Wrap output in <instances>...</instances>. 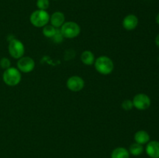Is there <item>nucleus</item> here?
Instances as JSON below:
<instances>
[{"mask_svg":"<svg viewBox=\"0 0 159 158\" xmlns=\"http://www.w3.org/2000/svg\"><path fill=\"white\" fill-rule=\"evenodd\" d=\"M21 78L22 75L20 71L17 68L12 67L5 70L2 74L3 81L9 86H16L19 85Z\"/></svg>","mask_w":159,"mask_h":158,"instance_id":"3","label":"nucleus"},{"mask_svg":"<svg viewBox=\"0 0 159 158\" xmlns=\"http://www.w3.org/2000/svg\"><path fill=\"white\" fill-rule=\"evenodd\" d=\"M50 1L49 0H37V6L38 9L41 10H47L49 8Z\"/></svg>","mask_w":159,"mask_h":158,"instance_id":"17","label":"nucleus"},{"mask_svg":"<svg viewBox=\"0 0 159 158\" xmlns=\"http://www.w3.org/2000/svg\"><path fill=\"white\" fill-rule=\"evenodd\" d=\"M128 151L130 154L133 155V156H140L143 153V151H144V147H143V145H141V144L134 143H132L130 146Z\"/></svg>","mask_w":159,"mask_h":158,"instance_id":"15","label":"nucleus"},{"mask_svg":"<svg viewBox=\"0 0 159 158\" xmlns=\"http://www.w3.org/2000/svg\"><path fill=\"white\" fill-rule=\"evenodd\" d=\"M50 22H51V25L57 29L59 27H61L62 25L65 23V16L63 12L57 11L50 15Z\"/></svg>","mask_w":159,"mask_h":158,"instance_id":"11","label":"nucleus"},{"mask_svg":"<svg viewBox=\"0 0 159 158\" xmlns=\"http://www.w3.org/2000/svg\"><path fill=\"white\" fill-rule=\"evenodd\" d=\"M9 54L12 58L20 59L23 57L25 53V47L23 43L17 39H12L9 41L8 46Z\"/></svg>","mask_w":159,"mask_h":158,"instance_id":"5","label":"nucleus"},{"mask_svg":"<svg viewBox=\"0 0 159 158\" xmlns=\"http://www.w3.org/2000/svg\"><path fill=\"white\" fill-rule=\"evenodd\" d=\"M121 107H122L125 111H130V110H131L132 108H134L133 102H132L131 100H129V99L124 100V102H122Z\"/></svg>","mask_w":159,"mask_h":158,"instance_id":"19","label":"nucleus"},{"mask_svg":"<svg viewBox=\"0 0 159 158\" xmlns=\"http://www.w3.org/2000/svg\"><path fill=\"white\" fill-rule=\"evenodd\" d=\"M57 29L53 26L52 25H48L47 24L43 27V34L44 37H48V38H53L54 35L57 33Z\"/></svg>","mask_w":159,"mask_h":158,"instance_id":"16","label":"nucleus"},{"mask_svg":"<svg viewBox=\"0 0 159 158\" xmlns=\"http://www.w3.org/2000/svg\"><path fill=\"white\" fill-rule=\"evenodd\" d=\"M155 44H156V46L159 48V34L157 36L156 38H155Z\"/></svg>","mask_w":159,"mask_h":158,"instance_id":"21","label":"nucleus"},{"mask_svg":"<svg viewBox=\"0 0 159 158\" xmlns=\"http://www.w3.org/2000/svg\"><path fill=\"white\" fill-rule=\"evenodd\" d=\"M111 158H130V153L125 147H116L112 152Z\"/></svg>","mask_w":159,"mask_h":158,"instance_id":"13","label":"nucleus"},{"mask_svg":"<svg viewBox=\"0 0 159 158\" xmlns=\"http://www.w3.org/2000/svg\"><path fill=\"white\" fill-rule=\"evenodd\" d=\"M155 20H156V23L159 25V13H158V15H156V18H155Z\"/></svg>","mask_w":159,"mask_h":158,"instance_id":"22","label":"nucleus"},{"mask_svg":"<svg viewBox=\"0 0 159 158\" xmlns=\"http://www.w3.org/2000/svg\"><path fill=\"white\" fill-rule=\"evenodd\" d=\"M134 107L138 110H145L148 108L151 105V99L148 95L143 93L136 94L134 97L133 100Z\"/></svg>","mask_w":159,"mask_h":158,"instance_id":"6","label":"nucleus"},{"mask_svg":"<svg viewBox=\"0 0 159 158\" xmlns=\"http://www.w3.org/2000/svg\"><path fill=\"white\" fill-rule=\"evenodd\" d=\"M63 38H64V37H63V36H62L61 31L57 29V33H56L55 35L53 37L52 39L54 40V41L56 42V43H60V42H61L62 40H63Z\"/></svg>","mask_w":159,"mask_h":158,"instance_id":"20","label":"nucleus"},{"mask_svg":"<svg viewBox=\"0 0 159 158\" xmlns=\"http://www.w3.org/2000/svg\"><path fill=\"white\" fill-rule=\"evenodd\" d=\"M64 38L73 39L77 37L81 32V27L77 23L73 21L65 22L60 29Z\"/></svg>","mask_w":159,"mask_h":158,"instance_id":"4","label":"nucleus"},{"mask_svg":"<svg viewBox=\"0 0 159 158\" xmlns=\"http://www.w3.org/2000/svg\"><path fill=\"white\" fill-rule=\"evenodd\" d=\"M95 56L93 52L89 50H85L81 55V60L85 65H92L95 62Z\"/></svg>","mask_w":159,"mask_h":158,"instance_id":"14","label":"nucleus"},{"mask_svg":"<svg viewBox=\"0 0 159 158\" xmlns=\"http://www.w3.org/2000/svg\"><path fill=\"white\" fill-rule=\"evenodd\" d=\"M134 140L135 143L144 145L147 144L150 141V136L148 132L144 130H139L134 134Z\"/></svg>","mask_w":159,"mask_h":158,"instance_id":"12","label":"nucleus"},{"mask_svg":"<svg viewBox=\"0 0 159 158\" xmlns=\"http://www.w3.org/2000/svg\"><path fill=\"white\" fill-rule=\"evenodd\" d=\"M35 68V61L30 57H22L17 61V69L23 73H30Z\"/></svg>","mask_w":159,"mask_h":158,"instance_id":"7","label":"nucleus"},{"mask_svg":"<svg viewBox=\"0 0 159 158\" xmlns=\"http://www.w3.org/2000/svg\"><path fill=\"white\" fill-rule=\"evenodd\" d=\"M145 150L151 158H159V142L156 140L149 141L146 146Z\"/></svg>","mask_w":159,"mask_h":158,"instance_id":"10","label":"nucleus"},{"mask_svg":"<svg viewBox=\"0 0 159 158\" xmlns=\"http://www.w3.org/2000/svg\"><path fill=\"white\" fill-rule=\"evenodd\" d=\"M30 21L35 27H43L50 22V15L46 10L37 9L31 13Z\"/></svg>","mask_w":159,"mask_h":158,"instance_id":"2","label":"nucleus"},{"mask_svg":"<svg viewBox=\"0 0 159 158\" xmlns=\"http://www.w3.org/2000/svg\"><path fill=\"white\" fill-rule=\"evenodd\" d=\"M95 68L98 73L102 75H108L113 72L114 64L110 57L107 56H100L94 62Z\"/></svg>","mask_w":159,"mask_h":158,"instance_id":"1","label":"nucleus"},{"mask_svg":"<svg viewBox=\"0 0 159 158\" xmlns=\"http://www.w3.org/2000/svg\"><path fill=\"white\" fill-rule=\"evenodd\" d=\"M122 25L125 29L128 31L134 30L138 25V19L134 14L126 15L122 22Z\"/></svg>","mask_w":159,"mask_h":158,"instance_id":"9","label":"nucleus"},{"mask_svg":"<svg viewBox=\"0 0 159 158\" xmlns=\"http://www.w3.org/2000/svg\"><path fill=\"white\" fill-rule=\"evenodd\" d=\"M0 67H1L2 69L6 70L8 68H9L11 67V61L9 58L7 57H2V58L0 60Z\"/></svg>","mask_w":159,"mask_h":158,"instance_id":"18","label":"nucleus"},{"mask_svg":"<svg viewBox=\"0 0 159 158\" xmlns=\"http://www.w3.org/2000/svg\"><path fill=\"white\" fill-rule=\"evenodd\" d=\"M67 88L71 91H80L85 86V81L79 76H71L67 81Z\"/></svg>","mask_w":159,"mask_h":158,"instance_id":"8","label":"nucleus"}]
</instances>
